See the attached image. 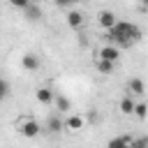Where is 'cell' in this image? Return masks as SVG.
<instances>
[{
	"label": "cell",
	"mask_w": 148,
	"mask_h": 148,
	"mask_svg": "<svg viewBox=\"0 0 148 148\" xmlns=\"http://www.w3.org/2000/svg\"><path fill=\"white\" fill-rule=\"evenodd\" d=\"M88 120H90V123H97V111H95V109L88 113Z\"/></svg>",
	"instance_id": "obj_20"
},
{
	"label": "cell",
	"mask_w": 148,
	"mask_h": 148,
	"mask_svg": "<svg viewBox=\"0 0 148 148\" xmlns=\"http://www.w3.org/2000/svg\"><path fill=\"white\" fill-rule=\"evenodd\" d=\"M97 21H99V25L104 28V30H109L118 18H116V14L113 12H109V9H104V12H99V16H97Z\"/></svg>",
	"instance_id": "obj_6"
},
{
	"label": "cell",
	"mask_w": 148,
	"mask_h": 148,
	"mask_svg": "<svg viewBox=\"0 0 148 148\" xmlns=\"http://www.w3.org/2000/svg\"><path fill=\"white\" fill-rule=\"evenodd\" d=\"M39 123L35 120V118H28V120H23L21 125H18V132L23 134V136H28V139H32V136H37L39 134Z\"/></svg>",
	"instance_id": "obj_2"
},
{
	"label": "cell",
	"mask_w": 148,
	"mask_h": 148,
	"mask_svg": "<svg viewBox=\"0 0 148 148\" xmlns=\"http://www.w3.org/2000/svg\"><path fill=\"white\" fill-rule=\"evenodd\" d=\"M21 65H23V69H28V72H37V69H39V58H37L35 53H25V56L21 58Z\"/></svg>",
	"instance_id": "obj_5"
},
{
	"label": "cell",
	"mask_w": 148,
	"mask_h": 148,
	"mask_svg": "<svg viewBox=\"0 0 148 148\" xmlns=\"http://www.w3.org/2000/svg\"><path fill=\"white\" fill-rule=\"evenodd\" d=\"M139 37H141L139 25L130 21H116L104 35L106 44H116V46H132L134 42H139Z\"/></svg>",
	"instance_id": "obj_1"
},
{
	"label": "cell",
	"mask_w": 148,
	"mask_h": 148,
	"mask_svg": "<svg viewBox=\"0 0 148 148\" xmlns=\"http://www.w3.org/2000/svg\"><path fill=\"white\" fill-rule=\"evenodd\" d=\"M23 14H25L28 21H39V18H42V7H39L37 2H30V5L23 9Z\"/></svg>",
	"instance_id": "obj_8"
},
{
	"label": "cell",
	"mask_w": 148,
	"mask_h": 148,
	"mask_svg": "<svg viewBox=\"0 0 148 148\" xmlns=\"http://www.w3.org/2000/svg\"><path fill=\"white\" fill-rule=\"evenodd\" d=\"M7 95H9V83L5 79H0V99H5Z\"/></svg>",
	"instance_id": "obj_18"
},
{
	"label": "cell",
	"mask_w": 148,
	"mask_h": 148,
	"mask_svg": "<svg viewBox=\"0 0 148 148\" xmlns=\"http://www.w3.org/2000/svg\"><path fill=\"white\" fill-rule=\"evenodd\" d=\"M127 92H130V95H143V92H146V83H143L139 76H134V79H130V83H127Z\"/></svg>",
	"instance_id": "obj_7"
},
{
	"label": "cell",
	"mask_w": 148,
	"mask_h": 148,
	"mask_svg": "<svg viewBox=\"0 0 148 148\" xmlns=\"http://www.w3.org/2000/svg\"><path fill=\"white\" fill-rule=\"evenodd\" d=\"M132 146H148V139H132Z\"/></svg>",
	"instance_id": "obj_19"
},
{
	"label": "cell",
	"mask_w": 148,
	"mask_h": 148,
	"mask_svg": "<svg viewBox=\"0 0 148 148\" xmlns=\"http://www.w3.org/2000/svg\"><path fill=\"white\" fill-rule=\"evenodd\" d=\"M30 2H32V0H9V5H12V7H16V9H25Z\"/></svg>",
	"instance_id": "obj_17"
},
{
	"label": "cell",
	"mask_w": 148,
	"mask_h": 148,
	"mask_svg": "<svg viewBox=\"0 0 148 148\" xmlns=\"http://www.w3.org/2000/svg\"><path fill=\"white\" fill-rule=\"evenodd\" d=\"M83 123H86V120H83L81 116H76V113H74V116H69V118L65 120V127L76 132V130H83Z\"/></svg>",
	"instance_id": "obj_12"
},
{
	"label": "cell",
	"mask_w": 148,
	"mask_h": 148,
	"mask_svg": "<svg viewBox=\"0 0 148 148\" xmlns=\"http://www.w3.org/2000/svg\"><path fill=\"white\" fill-rule=\"evenodd\" d=\"M111 148H120V146H132V139L130 136H118V139H111L109 141Z\"/></svg>",
	"instance_id": "obj_15"
},
{
	"label": "cell",
	"mask_w": 148,
	"mask_h": 148,
	"mask_svg": "<svg viewBox=\"0 0 148 148\" xmlns=\"http://www.w3.org/2000/svg\"><path fill=\"white\" fill-rule=\"evenodd\" d=\"M134 104H136V102H134V99H132V95L127 92V95L120 99L118 109H120V113H125V116H132V113H134Z\"/></svg>",
	"instance_id": "obj_9"
},
{
	"label": "cell",
	"mask_w": 148,
	"mask_h": 148,
	"mask_svg": "<svg viewBox=\"0 0 148 148\" xmlns=\"http://www.w3.org/2000/svg\"><path fill=\"white\" fill-rule=\"evenodd\" d=\"M62 127H65V123H62L60 118H56V116H51V118L46 120V130H49V132H60Z\"/></svg>",
	"instance_id": "obj_13"
},
{
	"label": "cell",
	"mask_w": 148,
	"mask_h": 148,
	"mask_svg": "<svg viewBox=\"0 0 148 148\" xmlns=\"http://www.w3.org/2000/svg\"><path fill=\"white\" fill-rule=\"evenodd\" d=\"M134 116L143 120V118L148 116V106H146V104H134Z\"/></svg>",
	"instance_id": "obj_16"
},
{
	"label": "cell",
	"mask_w": 148,
	"mask_h": 148,
	"mask_svg": "<svg viewBox=\"0 0 148 148\" xmlns=\"http://www.w3.org/2000/svg\"><path fill=\"white\" fill-rule=\"evenodd\" d=\"M35 97H37V102H39V104H53V97H56V92H53L51 88L42 86V88H37Z\"/></svg>",
	"instance_id": "obj_4"
},
{
	"label": "cell",
	"mask_w": 148,
	"mask_h": 148,
	"mask_svg": "<svg viewBox=\"0 0 148 148\" xmlns=\"http://www.w3.org/2000/svg\"><path fill=\"white\" fill-rule=\"evenodd\" d=\"M67 25H69V28H81V25H83V14L72 9V12L67 14Z\"/></svg>",
	"instance_id": "obj_10"
},
{
	"label": "cell",
	"mask_w": 148,
	"mask_h": 148,
	"mask_svg": "<svg viewBox=\"0 0 148 148\" xmlns=\"http://www.w3.org/2000/svg\"><path fill=\"white\" fill-rule=\"evenodd\" d=\"M97 58H102V60H111V62H116V60L120 58V51H118V46H116V44H106V46H102V49L97 51Z\"/></svg>",
	"instance_id": "obj_3"
},
{
	"label": "cell",
	"mask_w": 148,
	"mask_h": 148,
	"mask_svg": "<svg viewBox=\"0 0 148 148\" xmlns=\"http://www.w3.org/2000/svg\"><path fill=\"white\" fill-rule=\"evenodd\" d=\"M56 2H58V5H60V7H67V5H74V2H76V0H56Z\"/></svg>",
	"instance_id": "obj_21"
},
{
	"label": "cell",
	"mask_w": 148,
	"mask_h": 148,
	"mask_svg": "<svg viewBox=\"0 0 148 148\" xmlns=\"http://www.w3.org/2000/svg\"><path fill=\"white\" fill-rule=\"evenodd\" d=\"M53 104H56V111H69V109H72V102H69L65 95H58V92H56V97H53Z\"/></svg>",
	"instance_id": "obj_11"
},
{
	"label": "cell",
	"mask_w": 148,
	"mask_h": 148,
	"mask_svg": "<svg viewBox=\"0 0 148 148\" xmlns=\"http://www.w3.org/2000/svg\"><path fill=\"white\" fill-rule=\"evenodd\" d=\"M113 65H116V62H111V60H102V58H97V69H99L102 74H111V72H113Z\"/></svg>",
	"instance_id": "obj_14"
},
{
	"label": "cell",
	"mask_w": 148,
	"mask_h": 148,
	"mask_svg": "<svg viewBox=\"0 0 148 148\" xmlns=\"http://www.w3.org/2000/svg\"><path fill=\"white\" fill-rule=\"evenodd\" d=\"M141 2H143V5H148V0H141Z\"/></svg>",
	"instance_id": "obj_22"
}]
</instances>
